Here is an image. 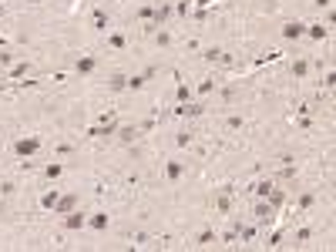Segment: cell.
<instances>
[{"label": "cell", "instance_id": "obj_1", "mask_svg": "<svg viewBox=\"0 0 336 252\" xmlns=\"http://www.w3.org/2000/svg\"><path fill=\"white\" fill-rule=\"evenodd\" d=\"M10 152H14L17 158H34V155L40 152V138H34V135H27V138H17L14 145H10Z\"/></svg>", "mask_w": 336, "mask_h": 252}, {"label": "cell", "instance_id": "obj_2", "mask_svg": "<svg viewBox=\"0 0 336 252\" xmlns=\"http://www.w3.org/2000/svg\"><path fill=\"white\" fill-rule=\"evenodd\" d=\"M252 215H256L259 225H272V222H276V205H269L266 198H256V205H252Z\"/></svg>", "mask_w": 336, "mask_h": 252}, {"label": "cell", "instance_id": "obj_3", "mask_svg": "<svg viewBox=\"0 0 336 252\" xmlns=\"http://www.w3.org/2000/svg\"><path fill=\"white\" fill-rule=\"evenodd\" d=\"M172 10H175V4H172V0H161V4H155V14H152V20H148V24L165 27V20L172 17Z\"/></svg>", "mask_w": 336, "mask_h": 252}, {"label": "cell", "instance_id": "obj_4", "mask_svg": "<svg viewBox=\"0 0 336 252\" xmlns=\"http://www.w3.org/2000/svg\"><path fill=\"white\" fill-rule=\"evenodd\" d=\"M64 229L67 232H81V229H88V215H84V212H67L64 215Z\"/></svg>", "mask_w": 336, "mask_h": 252}, {"label": "cell", "instance_id": "obj_5", "mask_svg": "<svg viewBox=\"0 0 336 252\" xmlns=\"http://www.w3.org/2000/svg\"><path fill=\"white\" fill-rule=\"evenodd\" d=\"M138 135H141V131H138L135 124H118V131H114V138H118L121 145H135Z\"/></svg>", "mask_w": 336, "mask_h": 252}, {"label": "cell", "instance_id": "obj_6", "mask_svg": "<svg viewBox=\"0 0 336 252\" xmlns=\"http://www.w3.org/2000/svg\"><path fill=\"white\" fill-rule=\"evenodd\" d=\"M212 202H215V212L229 215V212H232V188H222V192H219V195L212 198Z\"/></svg>", "mask_w": 336, "mask_h": 252}, {"label": "cell", "instance_id": "obj_7", "mask_svg": "<svg viewBox=\"0 0 336 252\" xmlns=\"http://www.w3.org/2000/svg\"><path fill=\"white\" fill-rule=\"evenodd\" d=\"M282 37H286V41H299V37H306V24H299V20L282 24Z\"/></svg>", "mask_w": 336, "mask_h": 252}, {"label": "cell", "instance_id": "obj_8", "mask_svg": "<svg viewBox=\"0 0 336 252\" xmlns=\"http://www.w3.org/2000/svg\"><path fill=\"white\" fill-rule=\"evenodd\" d=\"M98 67V57L94 54H81L78 61H74V74H91Z\"/></svg>", "mask_w": 336, "mask_h": 252}, {"label": "cell", "instance_id": "obj_9", "mask_svg": "<svg viewBox=\"0 0 336 252\" xmlns=\"http://www.w3.org/2000/svg\"><path fill=\"white\" fill-rule=\"evenodd\" d=\"M74 209H78V195H57V205H54L57 215H67Z\"/></svg>", "mask_w": 336, "mask_h": 252}, {"label": "cell", "instance_id": "obj_10", "mask_svg": "<svg viewBox=\"0 0 336 252\" xmlns=\"http://www.w3.org/2000/svg\"><path fill=\"white\" fill-rule=\"evenodd\" d=\"M108 225H111V215H108V212H94L88 219V229H94V232H104Z\"/></svg>", "mask_w": 336, "mask_h": 252}, {"label": "cell", "instance_id": "obj_11", "mask_svg": "<svg viewBox=\"0 0 336 252\" xmlns=\"http://www.w3.org/2000/svg\"><path fill=\"white\" fill-rule=\"evenodd\" d=\"M182 175H185V162H168L165 165V179L168 182H178Z\"/></svg>", "mask_w": 336, "mask_h": 252}, {"label": "cell", "instance_id": "obj_12", "mask_svg": "<svg viewBox=\"0 0 336 252\" xmlns=\"http://www.w3.org/2000/svg\"><path fill=\"white\" fill-rule=\"evenodd\" d=\"M91 24H94V31H111V17L104 14V10H94L91 14Z\"/></svg>", "mask_w": 336, "mask_h": 252}, {"label": "cell", "instance_id": "obj_13", "mask_svg": "<svg viewBox=\"0 0 336 252\" xmlns=\"http://www.w3.org/2000/svg\"><path fill=\"white\" fill-rule=\"evenodd\" d=\"M108 88H111V91H128V74L114 71L111 78H108Z\"/></svg>", "mask_w": 336, "mask_h": 252}, {"label": "cell", "instance_id": "obj_14", "mask_svg": "<svg viewBox=\"0 0 336 252\" xmlns=\"http://www.w3.org/2000/svg\"><path fill=\"white\" fill-rule=\"evenodd\" d=\"M306 37L323 41V37H329V27H323V24H306Z\"/></svg>", "mask_w": 336, "mask_h": 252}, {"label": "cell", "instance_id": "obj_15", "mask_svg": "<svg viewBox=\"0 0 336 252\" xmlns=\"http://www.w3.org/2000/svg\"><path fill=\"white\" fill-rule=\"evenodd\" d=\"M61 175H64V165H61V162H51V165H44V179L57 182Z\"/></svg>", "mask_w": 336, "mask_h": 252}, {"label": "cell", "instance_id": "obj_16", "mask_svg": "<svg viewBox=\"0 0 336 252\" xmlns=\"http://www.w3.org/2000/svg\"><path fill=\"white\" fill-rule=\"evenodd\" d=\"M125 44H128V41H125V34H121V31H108V47L121 51V47H125Z\"/></svg>", "mask_w": 336, "mask_h": 252}, {"label": "cell", "instance_id": "obj_17", "mask_svg": "<svg viewBox=\"0 0 336 252\" xmlns=\"http://www.w3.org/2000/svg\"><path fill=\"white\" fill-rule=\"evenodd\" d=\"M192 141H195V135H192V131H188V128L175 131V145H178V148H188V145H192Z\"/></svg>", "mask_w": 336, "mask_h": 252}, {"label": "cell", "instance_id": "obj_18", "mask_svg": "<svg viewBox=\"0 0 336 252\" xmlns=\"http://www.w3.org/2000/svg\"><path fill=\"white\" fill-rule=\"evenodd\" d=\"M31 71H34V67L27 64V61H20V64H14V67H10V74H7V78L14 81V78H24V74H31Z\"/></svg>", "mask_w": 336, "mask_h": 252}, {"label": "cell", "instance_id": "obj_19", "mask_svg": "<svg viewBox=\"0 0 336 252\" xmlns=\"http://www.w3.org/2000/svg\"><path fill=\"white\" fill-rule=\"evenodd\" d=\"M208 242H215V229H202L195 236V245H208Z\"/></svg>", "mask_w": 336, "mask_h": 252}, {"label": "cell", "instance_id": "obj_20", "mask_svg": "<svg viewBox=\"0 0 336 252\" xmlns=\"http://www.w3.org/2000/svg\"><path fill=\"white\" fill-rule=\"evenodd\" d=\"M306 74H309V61H303V57L293 61V78H306Z\"/></svg>", "mask_w": 336, "mask_h": 252}, {"label": "cell", "instance_id": "obj_21", "mask_svg": "<svg viewBox=\"0 0 336 252\" xmlns=\"http://www.w3.org/2000/svg\"><path fill=\"white\" fill-rule=\"evenodd\" d=\"M54 205H57V188H54V192H44V195H40V209H54Z\"/></svg>", "mask_w": 336, "mask_h": 252}, {"label": "cell", "instance_id": "obj_22", "mask_svg": "<svg viewBox=\"0 0 336 252\" xmlns=\"http://www.w3.org/2000/svg\"><path fill=\"white\" fill-rule=\"evenodd\" d=\"M145 84H148V81H145V74H128V91H141Z\"/></svg>", "mask_w": 336, "mask_h": 252}, {"label": "cell", "instance_id": "obj_23", "mask_svg": "<svg viewBox=\"0 0 336 252\" xmlns=\"http://www.w3.org/2000/svg\"><path fill=\"white\" fill-rule=\"evenodd\" d=\"M225 128H229V131H239V128H246V118H242V114H229Z\"/></svg>", "mask_w": 336, "mask_h": 252}, {"label": "cell", "instance_id": "obj_24", "mask_svg": "<svg viewBox=\"0 0 336 252\" xmlns=\"http://www.w3.org/2000/svg\"><path fill=\"white\" fill-rule=\"evenodd\" d=\"M152 14H155L152 4H145V7H138V10H135V17L141 20V24H148V20H152Z\"/></svg>", "mask_w": 336, "mask_h": 252}, {"label": "cell", "instance_id": "obj_25", "mask_svg": "<svg viewBox=\"0 0 336 252\" xmlns=\"http://www.w3.org/2000/svg\"><path fill=\"white\" fill-rule=\"evenodd\" d=\"M175 98H178V105H188V98H192V91H188V84H178V91H175Z\"/></svg>", "mask_w": 336, "mask_h": 252}, {"label": "cell", "instance_id": "obj_26", "mask_svg": "<svg viewBox=\"0 0 336 252\" xmlns=\"http://www.w3.org/2000/svg\"><path fill=\"white\" fill-rule=\"evenodd\" d=\"M152 37H155V44H158V47H168V44H172V34H168V31H155Z\"/></svg>", "mask_w": 336, "mask_h": 252}, {"label": "cell", "instance_id": "obj_27", "mask_svg": "<svg viewBox=\"0 0 336 252\" xmlns=\"http://www.w3.org/2000/svg\"><path fill=\"white\" fill-rule=\"evenodd\" d=\"M215 84H219L215 78H205V81L199 84V94H212V91H215Z\"/></svg>", "mask_w": 336, "mask_h": 252}, {"label": "cell", "instance_id": "obj_28", "mask_svg": "<svg viewBox=\"0 0 336 252\" xmlns=\"http://www.w3.org/2000/svg\"><path fill=\"white\" fill-rule=\"evenodd\" d=\"M313 202H316L313 192H303V195H299V209H313Z\"/></svg>", "mask_w": 336, "mask_h": 252}, {"label": "cell", "instance_id": "obj_29", "mask_svg": "<svg viewBox=\"0 0 336 252\" xmlns=\"http://www.w3.org/2000/svg\"><path fill=\"white\" fill-rule=\"evenodd\" d=\"M313 239V229H296V242H309Z\"/></svg>", "mask_w": 336, "mask_h": 252}, {"label": "cell", "instance_id": "obj_30", "mask_svg": "<svg viewBox=\"0 0 336 252\" xmlns=\"http://www.w3.org/2000/svg\"><path fill=\"white\" fill-rule=\"evenodd\" d=\"M14 192H17L14 182H4V185H0V195H14Z\"/></svg>", "mask_w": 336, "mask_h": 252}, {"label": "cell", "instance_id": "obj_31", "mask_svg": "<svg viewBox=\"0 0 336 252\" xmlns=\"http://www.w3.org/2000/svg\"><path fill=\"white\" fill-rule=\"evenodd\" d=\"M0 64H14V54L10 51H0Z\"/></svg>", "mask_w": 336, "mask_h": 252}, {"label": "cell", "instance_id": "obj_32", "mask_svg": "<svg viewBox=\"0 0 336 252\" xmlns=\"http://www.w3.org/2000/svg\"><path fill=\"white\" fill-rule=\"evenodd\" d=\"M175 10H178V14H182V17H185V14H188V10H192V4H188V0H182V4H178V7H175Z\"/></svg>", "mask_w": 336, "mask_h": 252}, {"label": "cell", "instance_id": "obj_33", "mask_svg": "<svg viewBox=\"0 0 336 252\" xmlns=\"http://www.w3.org/2000/svg\"><path fill=\"white\" fill-rule=\"evenodd\" d=\"M323 84H326V88H333V84H336V74H333V71H326V78H323Z\"/></svg>", "mask_w": 336, "mask_h": 252}, {"label": "cell", "instance_id": "obj_34", "mask_svg": "<svg viewBox=\"0 0 336 252\" xmlns=\"http://www.w3.org/2000/svg\"><path fill=\"white\" fill-rule=\"evenodd\" d=\"M148 242V232H135V245H145Z\"/></svg>", "mask_w": 336, "mask_h": 252}, {"label": "cell", "instance_id": "obj_35", "mask_svg": "<svg viewBox=\"0 0 336 252\" xmlns=\"http://www.w3.org/2000/svg\"><path fill=\"white\" fill-rule=\"evenodd\" d=\"M4 14H7V7H4V0H0V20H4Z\"/></svg>", "mask_w": 336, "mask_h": 252}, {"label": "cell", "instance_id": "obj_36", "mask_svg": "<svg viewBox=\"0 0 336 252\" xmlns=\"http://www.w3.org/2000/svg\"><path fill=\"white\" fill-rule=\"evenodd\" d=\"M27 4H44V0H27Z\"/></svg>", "mask_w": 336, "mask_h": 252}]
</instances>
